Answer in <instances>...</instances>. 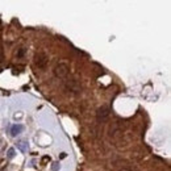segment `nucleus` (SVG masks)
<instances>
[{
    "mask_svg": "<svg viewBox=\"0 0 171 171\" xmlns=\"http://www.w3.org/2000/svg\"><path fill=\"white\" fill-rule=\"evenodd\" d=\"M17 147L23 153H25L26 150H28V142H26V141H18L17 142Z\"/></svg>",
    "mask_w": 171,
    "mask_h": 171,
    "instance_id": "nucleus-5",
    "label": "nucleus"
},
{
    "mask_svg": "<svg viewBox=\"0 0 171 171\" xmlns=\"http://www.w3.org/2000/svg\"><path fill=\"white\" fill-rule=\"evenodd\" d=\"M34 65L38 68H45V66L47 65V55L44 51H38L34 55Z\"/></svg>",
    "mask_w": 171,
    "mask_h": 171,
    "instance_id": "nucleus-1",
    "label": "nucleus"
},
{
    "mask_svg": "<svg viewBox=\"0 0 171 171\" xmlns=\"http://www.w3.org/2000/svg\"><path fill=\"white\" fill-rule=\"evenodd\" d=\"M109 112H110V109L107 107V105H103V107H100L99 109H97V112H96L97 120H99V121H104L105 118L109 116Z\"/></svg>",
    "mask_w": 171,
    "mask_h": 171,
    "instance_id": "nucleus-3",
    "label": "nucleus"
},
{
    "mask_svg": "<svg viewBox=\"0 0 171 171\" xmlns=\"http://www.w3.org/2000/svg\"><path fill=\"white\" fill-rule=\"evenodd\" d=\"M16 155V151H15V149H9L8 150V154H7V157L9 158V159H12L13 157Z\"/></svg>",
    "mask_w": 171,
    "mask_h": 171,
    "instance_id": "nucleus-6",
    "label": "nucleus"
},
{
    "mask_svg": "<svg viewBox=\"0 0 171 171\" xmlns=\"http://www.w3.org/2000/svg\"><path fill=\"white\" fill-rule=\"evenodd\" d=\"M24 53H25V49H21V50H20V53L17 54V57H21V55H23Z\"/></svg>",
    "mask_w": 171,
    "mask_h": 171,
    "instance_id": "nucleus-9",
    "label": "nucleus"
},
{
    "mask_svg": "<svg viewBox=\"0 0 171 171\" xmlns=\"http://www.w3.org/2000/svg\"><path fill=\"white\" fill-rule=\"evenodd\" d=\"M54 74L57 78H66L68 74V66L66 63H59V65L55 66Z\"/></svg>",
    "mask_w": 171,
    "mask_h": 171,
    "instance_id": "nucleus-2",
    "label": "nucleus"
},
{
    "mask_svg": "<svg viewBox=\"0 0 171 171\" xmlns=\"http://www.w3.org/2000/svg\"><path fill=\"white\" fill-rule=\"evenodd\" d=\"M4 61V50H3V46L0 45V63Z\"/></svg>",
    "mask_w": 171,
    "mask_h": 171,
    "instance_id": "nucleus-8",
    "label": "nucleus"
},
{
    "mask_svg": "<svg viewBox=\"0 0 171 171\" xmlns=\"http://www.w3.org/2000/svg\"><path fill=\"white\" fill-rule=\"evenodd\" d=\"M23 130H24V126L21 125V124H15V125H12V128H11V136L17 137L20 133H23Z\"/></svg>",
    "mask_w": 171,
    "mask_h": 171,
    "instance_id": "nucleus-4",
    "label": "nucleus"
},
{
    "mask_svg": "<svg viewBox=\"0 0 171 171\" xmlns=\"http://www.w3.org/2000/svg\"><path fill=\"white\" fill-rule=\"evenodd\" d=\"M59 168H61L59 162H54V163H53V166H51V171H58Z\"/></svg>",
    "mask_w": 171,
    "mask_h": 171,
    "instance_id": "nucleus-7",
    "label": "nucleus"
}]
</instances>
